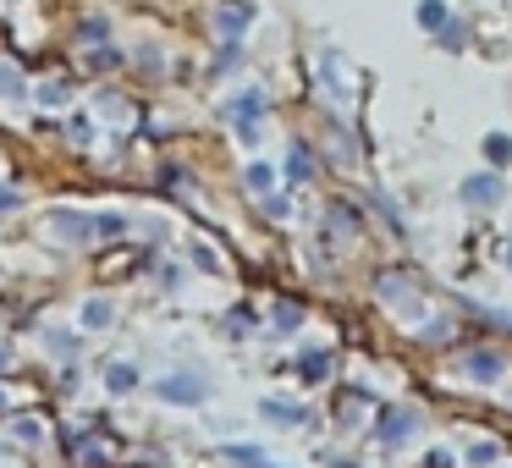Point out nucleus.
Masks as SVG:
<instances>
[{
  "label": "nucleus",
  "mask_w": 512,
  "mask_h": 468,
  "mask_svg": "<svg viewBox=\"0 0 512 468\" xmlns=\"http://www.w3.org/2000/svg\"><path fill=\"white\" fill-rule=\"evenodd\" d=\"M468 369H474L479 380H496L501 375V358L490 353V347H479V353H468Z\"/></svg>",
  "instance_id": "nucleus-1"
},
{
  "label": "nucleus",
  "mask_w": 512,
  "mask_h": 468,
  "mask_svg": "<svg viewBox=\"0 0 512 468\" xmlns=\"http://www.w3.org/2000/svg\"><path fill=\"white\" fill-rule=\"evenodd\" d=\"M160 397H171V402H199V380H160Z\"/></svg>",
  "instance_id": "nucleus-2"
},
{
  "label": "nucleus",
  "mask_w": 512,
  "mask_h": 468,
  "mask_svg": "<svg viewBox=\"0 0 512 468\" xmlns=\"http://www.w3.org/2000/svg\"><path fill=\"white\" fill-rule=\"evenodd\" d=\"M468 199H474V204H496L501 199V188H496V177H474V182H468Z\"/></svg>",
  "instance_id": "nucleus-3"
},
{
  "label": "nucleus",
  "mask_w": 512,
  "mask_h": 468,
  "mask_svg": "<svg viewBox=\"0 0 512 468\" xmlns=\"http://www.w3.org/2000/svg\"><path fill=\"white\" fill-rule=\"evenodd\" d=\"M419 23H424V28H446V6H441V0H424V6H419Z\"/></svg>",
  "instance_id": "nucleus-4"
},
{
  "label": "nucleus",
  "mask_w": 512,
  "mask_h": 468,
  "mask_svg": "<svg viewBox=\"0 0 512 468\" xmlns=\"http://www.w3.org/2000/svg\"><path fill=\"white\" fill-rule=\"evenodd\" d=\"M408 430H413V413H397V419H391L386 430H380V441H402Z\"/></svg>",
  "instance_id": "nucleus-5"
},
{
  "label": "nucleus",
  "mask_w": 512,
  "mask_h": 468,
  "mask_svg": "<svg viewBox=\"0 0 512 468\" xmlns=\"http://www.w3.org/2000/svg\"><path fill=\"white\" fill-rule=\"evenodd\" d=\"M83 320H89V325H111V303H105V298H94L89 309H83Z\"/></svg>",
  "instance_id": "nucleus-6"
},
{
  "label": "nucleus",
  "mask_w": 512,
  "mask_h": 468,
  "mask_svg": "<svg viewBox=\"0 0 512 468\" xmlns=\"http://www.w3.org/2000/svg\"><path fill=\"white\" fill-rule=\"evenodd\" d=\"M287 171H292V182H309V155H303V149H298V155L287 160Z\"/></svg>",
  "instance_id": "nucleus-7"
},
{
  "label": "nucleus",
  "mask_w": 512,
  "mask_h": 468,
  "mask_svg": "<svg viewBox=\"0 0 512 468\" xmlns=\"http://www.w3.org/2000/svg\"><path fill=\"white\" fill-rule=\"evenodd\" d=\"M485 149H490V160H507V155H512V138L496 133V138H485Z\"/></svg>",
  "instance_id": "nucleus-8"
},
{
  "label": "nucleus",
  "mask_w": 512,
  "mask_h": 468,
  "mask_svg": "<svg viewBox=\"0 0 512 468\" xmlns=\"http://www.w3.org/2000/svg\"><path fill=\"white\" fill-rule=\"evenodd\" d=\"M133 380H138L133 369H111V391H127V386H133Z\"/></svg>",
  "instance_id": "nucleus-9"
},
{
  "label": "nucleus",
  "mask_w": 512,
  "mask_h": 468,
  "mask_svg": "<svg viewBox=\"0 0 512 468\" xmlns=\"http://www.w3.org/2000/svg\"><path fill=\"white\" fill-rule=\"evenodd\" d=\"M0 94H23V83H17V72L0 67Z\"/></svg>",
  "instance_id": "nucleus-10"
},
{
  "label": "nucleus",
  "mask_w": 512,
  "mask_h": 468,
  "mask_svg": "<svg viewBox=\"0 0 512 468\" xmlns=\"http://www.w3.org/2000/svg\"><path fill=\"white\" fill-rule=\"evenodd\" d=\"M507 265H512V248H507Z\"/></svg>",
  "instance_id": "nucleus-11"
}]
</instances>
